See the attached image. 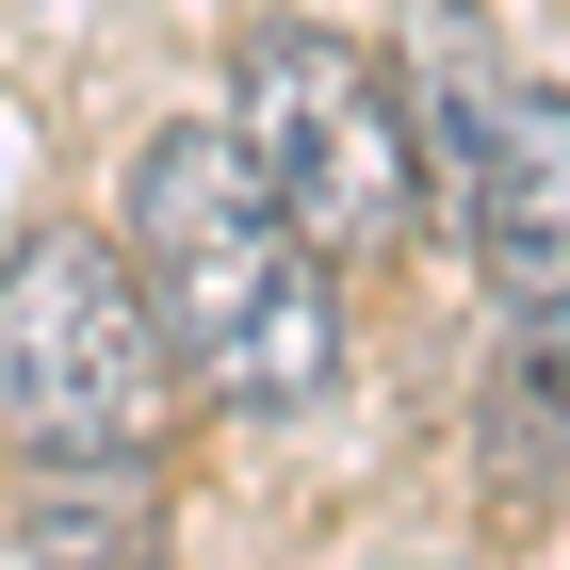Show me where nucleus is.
<instances>
[{
  "label": "nucleus",
  "instance_id": "obj_4",
  "mask_svg": "<svg viewBox=\"0 0 570 570\" xmlns=\"http://www.w3.org/2000/svg\"><path fill=\"white\" fill-rule=\"evenodd\" d=\"M407 131H424V196H456V245H473L489 309L570 358V98L505 82V66H456V82H424Z\"/></svg>",
  "mask_w": 570,
  "mask_h": 570
},
{
  "label": "nucleus",
  "instance_id": "obj_1",
  "mask_svg": "<svg viewBox=\"0 0 570 570\" xmlns=\"http://www.w3.org/2000/svg\"><path fill=\"white\" fill-rule=\"evenodd\" d=\"M131 277L164 358L213 407H309L343 375V262L277 213L262 147L228 115H179L131 147Z\"/></svg>",
  "mask_w": 570,
  "mask_h": 570
},
{
  "label": "nucleus",
  "instance_id": "obj_3",
  "mask_svg": "<svg viewBox=\"0 0 570 570\" xmlns=\"http://www.w3.org/2000/svg\"><path fill=\"white\" fill-rule=\"evenodd\" d=\"M228 131L262 147L277 213H294L326 262H392L407 228H424V131H407V98L375 82L343 33H245Z\"/></svg>",
  "mask_w": 570,
  "mask_h": 570
},
{
  "label": "nucleus",
  "instance_id": "obj_5",
  "mask_svg": "<svg viewBox=\"0 0 570 570\" xmlns=\"http://www.w3.org/2000/svg\"><path fill=\"white\" fill-rule=\"evenodd\" d=\"M17 570H147V456H33Z\"/></svg>",
  "mask_w": 570,
  "mask_h": 570
},
{
  "label": "nucleus",
  "instance_id": "obj_2",
  "mask_svg": "<svg viewBox=\"0 0 570 570\" xmlns=\"http://www.w3.org/2000/svg\"><path fill=\"white\" fill-rule=\"evenodd\" d=\"M164 326H147L131 245L33 228L0 262V440L17 456H147L164 440Z\"/></svg>",
  "mask_w": 570,
  "mask_h": 570
}]
</instances>
